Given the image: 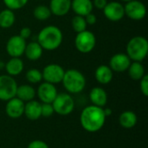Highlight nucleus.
Here are the masks:
<instances>
[{
  "label": "nucleus",
  "mask_w": 148,
  "mask_h": 148,
  "mask_svg": "<svg viewBox=\"0 0 148 148\" xmlns=\"http://www.w3.org/2000/svg\"><path fill=\"white\" fill-rule=\"evenodd\" d=\"M106 118L103 108L90 105L82 109L80 115V122L85 131L96 133L104 127Z\"/></svg>",
  "instance_id": "f257e3e1"
},
{
  "label": "nucleus",
  "mask_w": 148,
  "mask_h": 148,
  "mask_svg": "<svg viewBox=\"0 0 148 148\" xmlns=\"http://www.w3.org/2000/svg\"><path fill=\"white\" fill-rule=\"evenodd\" d=\"M63 34L62 29L56 25H47L43 27L37 35V42L43 50L54 51L62 43Z\"/></svg>",
  "instance_id": "f03ea898"
},
{
  "label": "nucleus",
  "mask_w": 148,
  "mask_h": 148,
  "mask_svg": "<svg viewBox=\"0 0 148 148\" xmlns=\"http://www.w3.org/2000/svg\"><path fill=\"white\" fill-rule=\"evenodd\" d=\"M62 83L69 94L76 95L82 92L86 87V77L85 75L75 69H69L65 70Z\"/></svg>",
  "instance_id": "7ed1b4c3"
},
{
  "label": "nucleus",
  "mask_w": 148,
  "mask_h": 148,
  "mask_svg": "<svg viewBox=\"0 0 148 148\" xmlns=\"http://www.w3.org/2000/svg\"><path fill=\"white\" fill-rule=\"evenodd\" d=\"M126 54L132 62H142L148 54V41L142 36L132 37L127 43Z\"/></svg>",
  "instance_id": "20e7f679"
},
{
  "label": "nucleus",
  "mask_w": 148,
  "mask_h": 148,
  "mask_svg": "<svg viewBox=\"0 0 148 148\" xmlns=\"http://www.w3.org/2000/svg\"><path fill=\"white\" fill-rule=\"evenodd\" d=\"M51 104L53 106L55 113L62 116L70 114L74 111L75 107V100L69 93L57 94L56 97Z\"/></svg>",
  "instance_id": "39448f33"
},
{
  "label": "nucleus",
  "mask_w": 148,
  "mask_h": 148,
  "mask_svg": "<svg viewBox=\"0 0 148 148\" xmlns=\"http://www.w3.org/2000/svg\"><path fill=\"white\" fill-rule=\"evenodd\" d=\"M96 45V36L90 30L76 33L75 37V47L82 54H88L94 50Z\"/></svg>",
  "instance_id": "423d86ee"
},
{
  "label": "nucleus",
  "mask_w": 148,
  "mask_h": 148,
  "mask_svg": "<svg viewBox=\"0 0 148 148\" xmlns=\"http://www.w3.org/2000/svg\"><path fill=\"white\" fill-rule=\"evenodd\" d=\"M17 82L9 75H0V101H7L16 96Z\"/></svg>",
  "instance_id": "0eeeda50"
},
{
  "label": "nucleus",
  "mask_w": 148,
  "mask_h": 148,
  "mask_svg": "<svg viewBox=\"0 0 148 148\" xmlns=\"http://www.w3.org/2000/svg\"><path fill=\"white\" fill-rule=\"evenodd\" d=\"M125 16L133 21H141L147 16V7L140 0H132L124 5Z\"/></svg>",
  "instance_id": "6e6552de"
},
{
  "label": "nucleus",
  "mask_w": 148,
  "mask_h": 148,
  "mask_svg": "<svg viewBox=\"0 0 148 148\" xmlns=\"http://www.w3.org/2000/svg\"><path fill=\"white\" fill-rule=\"evenodd\" d=\"M65 73V69L57 63H49L46 65L42 71V80L54 85L61 83Z\"/></svg>",
  "instance_id": "1a4fd4ad"
},
{
  "label": "nucleus",
  "mask_w": 148,
  "mask_h": 148,
  "mask_svg": "<svg viewBox=\"0 0 148 148\" xmlns=\"http://www.w3.org/2000/svg\"><path fill=\"white\" fill-rule=\"evenodd\" d=\"M26 44V40L22 38L19 35H14L8 39L5 49L10 57H21L24 54Z\"/></svg>",
  "instance_id": "9d476101"
},
{
  "label": "nucleus",
  "mask_w": 148,
  "mask_h": 148,
  "mask_svg": "<svg viewBox=\"0 0 148 148\" xmlns=\"http://www.w3.org/2000/svg\"><path fill=\"white\" fill-rule=\"evenodd\" d=\"M104 16L110 22H119L125 16L124 5L121 2H108L102 10Z\"/></svg>",
  "instance_id": "9b49d317"
},
{
  "label": "nucleus",
  "mask_w": 148,
  "mask_h": 148,
  "mask_svg": "<svg viewBox=\"0 0 148 148\" xmlns=\"http://www.w3.org/2000/svg\"><path fill=\"white\" fill-rule=\"evenodd\" d=\"M131 62V59L126 53H116L111 56L108 66L113 72L123 73L128 69Z\"/></svg>",
  "instance_id": "f8f14e48"
},
{
  "label": "nucleus",
  "mask_w": 148,
  "mask_h": 148,
  "mask_svg": "<svg viewBox=\"0 0 148 148\" xmlns=\"http://www.w3.org/2000/svg\"><path fill=\"white\" fill-rule=\"evenodd\" d=\"M58 94L56 85L49 82H42L39 85L36 95L42 103H52Z\"/></svg>",
  "instance_id": "ddd939ff"
},
{
  "label": "nucleus",
  "mask_w": 148,
  "mask_h": 148,
  "mask_svg": "<svg viewBox=\"0 0 148 148\" xmlns=\"http://www.w3.org/2000/svg\"><path fill=\"white\" fill-rule=\"evenodd\" d=\"M24 105L25 102L16 96L7 101L5 106V113L7 116L11 119H18L22 117L24 112Z\"/></svg>",
  "instance_id": "4468645a"
},
{
  "label": "nucleus",
  "mask_w": 148,
  "mask_h": 148,
  "mask_svg": "<svg viewBox=\"0 0 148 148\" xmlns=\"http://www.w3.org/2000/svg\"><path fill=\"white\" fill-rule=\"evenodd\" d=\"M72 0H50L49 8L56 16H64L71 10Z\"/></svg>",
  "instance_id": "2eb2a0df"
},
{
  "label": "nucleus",
  "mask_w": 148,
  "mask_h": 148,
  "mask_svg": "<svg viewBox=\"0 0 148 148\" xmlns=\"http://www.w3.org/2000/svg\"><path fill=\"white\" fill-rule=\"evenodd\" d=\"M4 69L7 75L15 77L22 74L24 69V63L21 57H10L4 63Z\"/></svg>",
  "instance_id": "dca6fc26"
},
{
  "label": "nucleus",
  "mask_w": 148,
  "mask_h": 148,
  "mask_svg": "<svg viewBox=\"0 0 148 148\" xmlns=\"http://www.w3.org/2000/svg\"><path fill=\"white\" fill-rule=\"evenodd\" d=\"M89 100L92 105L104 108L108 103V94L101 87H95L89 92Z\"/></svg>",
  "instance_id": "f3484780"
},
{
  "label": "nucleus",
  "mask_w": 148,
  "mask_h": 148,
  "mask_svg": "<svg viewBox=\"0 0 148 148\" xmlns=\"http://www.w3.org/2000/svg\"><path fill=\"white\" fill-rule=\"evenodd\" d=\"M23 114L29 121H37L42 117V103L32 100L25 103Z\"/></svg>",
  "instance_id": "a211bd4d"
},
{
  "label": "nucleus",
  "mask_w": 148,
  "mask_h": 148,
  "mask_svg": "<svg viewBox=\"0 0 148 148\" xmlns=\"http://www.w3.org/2000/svg\"><path fill=\"white\" fill-rule=\"evenodd\" d=\"M95 77L98 83L107 85L112 82L114 78V72L108 65L101 64L96 68L95 71Z\"/></svg>",
  "instance_id": "6ab92c4d"
},
{
  "label": "nucleus",
  "mask_w": 148,
  "mask_h": 148,
  "mask_svg": "<svg viewBox=\"0 0 148 148\" xmlns=\"http://www.w3.org/2000/svg\"><path fill=\"white\" fill-rule=\"evenodd\" d=\"M93 2L92 0H72L71 10L75 15L85 16L88 14L93 12Z\"/></svg>",
  "instance_id": "aec40b11"
},
{
  "label": "nucleus",
  "mask_w": 148,
  "mask_h": 148,
  "mask_svg": "<svg viewBox=\"0 0 148 148\" xmlns=\"http://www.w3.org/2000/svg\"><path fill=\"white\" fill-rule=\"evenodd\" d=\"M42 54L43 49L41 45L36 41H33L26 44L23 55L29 61H37L42 56Z\"/></svg>",
  "instance_id": "412c9836"
},
{
  "label": "nucleus",
  "mask_w": 148,
  "mask_h": 148,
  "mask_svg": "<svg viewBox=\"0 0 148 148\" xmlns=\"http://www.w3.org/2000/svg\"><path fill=\"white\" fill-rule=\"evenodd\" d=\"M36 95V90L30 84H23L17 86L16 97L23 101V102H28L35 99Z\"/></svg>",
  "instance_id": "4be33fe9"
},
{
  "label": "nucleus",
  "mask_w": 148,
  "mask_h": 148,
  "mask_svg": "<svg viewBox=\"0 0 148 148\" xmlns=\"http://www.w3.org/2000/svg\"><path fill=\"white\" fill-rule=\"evenodd\" d=\"M138 122L137 114L133 111H124L119 116V123L125 129L134 128Z\"/></svg>",
  "instance_id": "5701e85b"
},
{
  "label": "nucleus",
  "mask_w": 148,
  "mask_h": 148,
  "mask_svg": "<svg viewBox=\"0 0 148 148\" xmlns=\"http://www.w3.org/2000/svg\"><path fill=\"white\" fill-rule=\"evenodd\" d=\"M16 22V15L13 10L4 9L0 10V28L7 29L11 28Z\"/></svg>",
  "instance_id": "b1692460"
},
{
  "label": "nucleus",
  "mask_w": 148,
  "mask_h": 148,
  "mask_svg": "<svg viewBox=\"0 0 148 148\" xmlns=\"http://www.w3.org/2000/svg\"><path fill=\"white\" fill-rule=\"evenodd\" d=\"M127 71L129 77L134 81H140L146 75L145 67L140 62H132Z\"/></svg>",
  "instance_id": "393cba45"
},
{
  "label": "nucleus",
  "mask_w": 148,
  "mask_h": 148,
  "mask_svg": "<svg viewBox=\"0 0 148 148\" xmlns=\"http://www.w3.org/2000/svg\"><path fill=\"white\" fill-rule=\"evenodd\" d=\"M51 15L49 6L44 4L37 5L33 10V16L38 21H46L51 16Z\"/></svg>",
  "instance_id": "a878e982"
},
{
  "label": "nucleus",
  "mask_w": 148,
  "mask_h": 148,
  "mask_svg": "<svg viewBox=\"0 0 148 148\" xmlns=\"http://www.w3.org/2000/svg\"><path fill=\"white\" fill-rule=\"evenodd\" d=\"M71 26H72V29H74L75 32L80 33V32L87 29L88 24L86 23L84 16L75 15L71 20Z\"/></svg>",
  "instance_id": "bb28decb"
},
{
  "label": "nucleus",
  "mask_w": 148,
  "mask_h": 148,
  "mask_svg": "<svg viewBox=\"0 0 148 148\" xmlns=\"http://www.w3.org/2000/svg\"><path fill=\"white\" fill-rule=\"evenodd\" d=\"M25 78L27 82L30 84H37L42 81V71L37 69H30L25 74Z\"/></svg>",
  "instance_id": "cd10ccee"
},
{
  "label": "nucleus",
  "mask_w": 148,
  "mask_h": 148,
  "mask_svg": "<svg viewBox=\"0 0 148 148\" xmlns=\"http://www.w3.org/2000/svg\"><path fill=\"white\" fill-rule=\"evenodd\" d=\"M7 9L11 10H18L26 6L29 0H3Z\"/></svg>",
  "instance_id": "c85d7f7f"
},
{
  "label": "nucleus",
  "mask_w": 148,
  "mask_h": 148,
  "mask_svg": "<svg viewBox=\"0 0 148 148\" xmlns=\"http://www.w3.org/2000/svg\"><path fill=\"white\" fill-rule=\"evenodd\" d=\"M55 111L51 103H42V116L45 118L51 117Z\"/></svg>",
  "instance_id": "c756f323"
},
{
  "label": "nucleus",
  "mask_w": 148,
  "mask_h": 148,
  "mask_svg": "<svg viewBox=\"0 0 148 148\" xmlns=\"http://www.w3.org/2000/svg\"><path fill=\"white\" fill-rule=\"evenodd\" d=\"M140 88L144 96H148V75L147 74L140 80Z\"/></svg>",
  "instance_id": "7c9ffc66"
},
{
  "label": "nucleus",
  "mask_w": 148,
  "mask_h": 148,
  "mask_svg": "<svg viewBox=\"0 0 148 148\" xmlns=\"http://www.w3.org/2000/svg\"><path fill=\"white\" fill-rule=\"evenodd\" d=\"M27 148H49L48 144L41 140H32L29 145Z\"/></svg>",
  "instance_id": "2f4dec72"
},
{
  "label": "nucleus",
  "mask_w": 148,
  "mask_h": 148,
  "mask_svg": "<svg viewBox=\"0 0 148 148\" xmlns=\"http://www.w3.org/2000/svg\"><path fill=\"white\" fill-rule=\"evenodd\" d=\"M31 33H32V31H31V29H30V28H29V27H23L21 29H20V31H19V36L22 37V38H23L24 40H27L28 38H29V36H31Z\"/></svg>",
  "instance_id": "473e14b6"
},
{
  "label": "nucleus",
  "mask_w": 148,
  "mask_h": 148,
  "mask_svg": "<svg viewBox=\"0 0 148 148\" xmlns=\"http://www.w3.org/2000/svg\"><path fill=\"white\" fill-rule=\"evenodd\" d=\"M84 17H85V20H86V23H87L88 25H94L97 22V16L93 12L88 14Z\"/></svg>",
  "instance_id": "72a5a7b5"
},
{
  "label": "nucleus",
  "mask_w": 148,
  "mask_h": 148,
  "mask_svg": "<svg viewBox=\"0 0 148 148\" xmlns=\"http://www.w3.org/2000/svg\"><path fill=\"white\" fill-rule=\"evenodd\" d=\"M93 6L97 10H102L108 3V0H93Z\"/></svg>",
  "instance_id": "f704fd0d"
},
{
  "label": "nucleus",
  "mask_w": 148,
  "mask_h": 148,
  "mask_svg": "<svg viewBox=\"0 0 148 148\" xmlns=\"http://www.w3.org/2000/svg\"><path fill=\"white\" fill-rule=\"evenodd\" d=\"M103 111H104V114H105L106 117H108V116H110L113 114V110L111 108H103Z\"/></svg>",
  "instance_id": "c9c22d12"
},
{
  "label": "nucleus",
  "mask_w": 148,
  "mask_h": 148,
  "mask_svg": "<svg viewBox=\"0 0 148 148\" xmlns=\"http://www.w3.org/2000/svg\"><path fill=\"white\" fill-rule=\"evenodd\" d=\"M122 2H125V3H127V2H129V1H132V0H121Z\"/></svg>",
  "instance_id": "e433bc0d"
},
{
  "label": "nucleus",
  "mask_w": 148,
  "mask_h": 148,
  "mask_svg": "<svg viewBox=\"0 0 148 148\" xmlns=\"http://www.w3.org/2000/svg\"><path fill=\"white\" fill-rule=\"evenodd\" d=\"M35 1H37V0H35Z\"/></svg>",
  "instance_id": "4c0bfd02"
}]
</instances>
